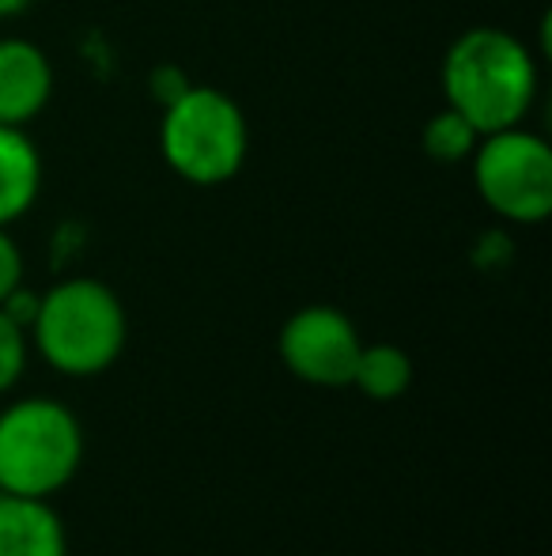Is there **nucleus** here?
Wrapping results in <instances>:
<instances>
[{"label":"nucleus","mask_w":552,"mask_h":556,"mask_svg":"<svg viewBox=\"0 0 552 556\" xmlns=\"http://www.w3.org/2000/svg\"><path fill=\"white\" fill-rule=\"evenodd\" d=\"M348 387H356L371 402H398L413 387V359H409V352L401 344H363Z\"/></svg>","instance_id":"10"},{"label":"nucleus","mask_w":552,"mask_h":556,"mask_svg":"<svg viewBox=\"0 0 552 556\" xmlns=\"http://www.w3.org/2000/svg\"><path fill=\"white\" fill-rule=\"evenodd\" d=\"M439 84L450 111H458L485 137L530 117L541 68L518 35L503 27H470L442 53Z\"/></svg>","instance_id":"1"},{"label":"nucleus","mask_w":552,"mask_h":556,"mask_svg":"<svg viewBox=\"0 0 552 556\" xmlns=\"http://www.w3.org/2000/svg\"><path fill=\"white\" fill-rule=\"evenodd\" d=\"M163 163L190 186H223L243 170L251 152V125L228 91L190 84L159 122Z\"/></svg>","instance_id":"4"},{"label":"nucleus","mask_w":552,"mask_h":556,"mask_svg":"<svg viewBox=\"0 0 552 556\" xmlns=\"http://www.w3.org/2000/svg\"><path fill=\"white\" fill-rule=\"evenodd\" d=\"M473 186L488 213L518 227H538L552 216V148L541 132L511 125L485 132L470 155Z\"/></svg>","instance_id":"5"},{"label":"nucleus","mask_w":552,"mask_h":556,"mask_svg":"<svg viewBox=\"0 0 552 556\" xmlns=\"http://www.w3.org/2000/svg\"><path fill=\"white\" fill-rule=\"evenodd\" d=\"M190 76L182 73L178 65H159L152 76H147V91H152V99L159 106H167V103H175L178 96H182L185 88H190Z\"/></svg>","instance_id":"15"},{"label":"nucleus","mask_w":552,"mask_h":556,"mask_svg":"<svg viewBox=\"0 0 552 556\" xmlns=\"http://www.w3.org/2000/svg\"><path fill=\"white\" fill-rule=\"evenodd\" d=\"M27 337L57 375L95 379L126 352L129 318L111 285L95 277H65L42 292Z\"/></svg>","instance_id":"2"},{"label":"nucleus","mask_w":552,"mask_h":556,"mask_svg":"<svg viewBox=\"0 0 552 556\" xmlns=\"http://www.w3.org/2000/svg\"><path fill=\"white\" fill-rule=\"evenodd\" d=\"M27 356H30L27 330L15 326L12 318L0 311V397L20 387L23 371H27Z\"/></svg>","instance_id":"12"},{"label":"nucleus","mask_w":552,"mask_h":556,"mask_svg":"<svg viewBox=\"0 0 552 556\" xmlns=\"http://www.w3.org/2000/svg\"><path fill=\"white\" fill-rule=\"evenodd\" d=\"M363 337L345 311L330 303L299 307L277 337L280 364L287 375L318 390H341L352 382L356 359H360Z\"/></svg>","instance_id":"6"},{"label":"nucleus","mask_w":552,"mask_h":556,"mask_svg":"<svg viewBox=\"0 0 552 556\" xmlns=\"http://www.w3.org/2000/svg\"><path fill=\"white\" fill-rule=\"evenodd\" d=\"M23 273H27V265H23L20 242L8 235V227H0V300H4L12 288L23 285Z\"/></svg>","instance_id":"14"},{"label":"nucleus","mask_w":552,"mask_h":556,"mask_svg":"<svg viewBox=\"0 0 552 556\" xmlns=\"http://www.w3.org/2000/svg\"><path fill=\"white\" fill-rule=\"evenodd\" d=\"M42 193V152L20 125H0V227L35 208Z\"/></svg>","instance_id":"9"},{"label":"nucleus","mask_w":552,"mask_h":556,"mask_svg":"<svg viewBox=\"0 0 552 556\" xmlns=\"http://www.w3.org/2000/svg\"><path fill=\"white\" fill-rule=\"evenodd\" d=\"M84 425L57 397H20L0 413V492L53 500L76 481Z\"/></svg>","instance_id":"3"},{"label":"nucleus","mask_w":552,"mask_h":556,"mask_svg":"<svg viewBox=\"0 0 552 556\" xmlns=\"http://www.w3.org/2000/svg\"><path fill=\"white\" fill-rule=\"evenodd\" d=\"M477 140H480V132L473 129L458 111H450V106H442L439 114H432L424 122V129H420V148H424V155L435 163H447V167L470 163Z\"/></svg>","instance_id":"11"},{"label":"nucleus","mask_w":552,"mask_h":556,"mask_svg":"<svg viewBox=\"0 0 552 556\" xmlns=\"http://www.w3.org/2000/svg\"><path fill=\"white\" fill-rule=\"evenodd\" d=\"M53 99V65L27 38H0V125L27 129Z\"/></svg>","instance_id":"7"},{"label":"nucleus","mask_w":552,"mask_h":556,"mask_svg":"<svg viewBox=\"0 0 552 556\" xmlns=\"http://www.w3.org/2000/svg\"><path fill=\"white\" fill-rule=\"evenodd\" d=\"M30 4H35V0H0V20H15V15H23Z\"/></svg>","instance_id":"17"},{"label":"nucleus","mask_w":552,"mask_h":556,"mask_svg":"<svg viewBox=\"0 0 552 556\" xmlns=\"http://www.w3.org/2000/svg\"><path fill=\"white\" fill-rule=\"evenodd\" d=\"M38 300H42V292H35V288L20 285L12 288V292L0 300V311H4L8 318H12L15 326H23V330H30V323H35L38 315Z\"/></svg>","instance_id":"16"},{"label":"nucleus","mask_w":552,"mask_h":556,"mask_svg":"<svg viewBox=\"0 0 552 556\" xmlns=\"http://www.w3.org/2000/svg\"><path fill=\"white\" fill-rule=\"evenodd\" d=\"M0 556H68V530L57 507L0 492Z\"/></svg>","instance_id":"8"},{"label":"nucleus","mask_w":552,"mask_h":556,"mask_svg":"<svg viewBox=\"0 0 552 556\" xmlns=\"http://www.w3.org/2000/svg\"><path fill=\"white\" fill-rule=\"evenodd\" d=\"M511 257H515V247H511V239L503 231H485L473 242V265L485 273H500Z\"/></svg>","instance_id":"13"}]
</instances>
